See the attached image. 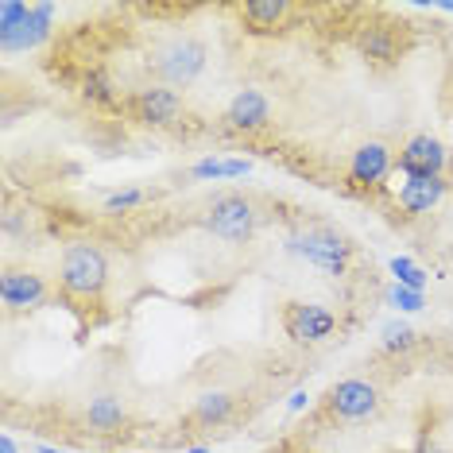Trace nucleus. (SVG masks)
Here are the masks:
<instances>
[{
    "label": "nucleus",
    "mask_w": 453,
    "mask_h": 453,
    "mask_svg": "<svg viewBox=\"0 0 453 453\" xmlns=\"http://www.w3.org/2000/svg\"><path fill=\"white\" fill-rule=\"evenodd\" d=\"M58 283H63L66 298H78V303H101L109 283V264L105 252L89 241H78L63 252V264H58Z\"/></svg>",
    "instance_id": "nucleus-1"
},
{
    "label": "nucleus",
    "mask_w": 453,
    "mask_h": 453,
    "mask_svg": "<svg viewBox=\"0 0 453 453\" xmlns=\"http://www.w3.org/2000/svg\"><path fill=\"white\" fill-rule=\"evenodd\" d=\"M295 249L303 260H311L314 267H322V272H334L342 275L349 256H353V244H349L345 233H337L334 225H311V229H303L295 236Z\"/></svg>",
    "instance_id": "nucleus-2"
},
{
    "label": "nucleus",
    "mask_w": 453,
    "mask_h": 453,
    "mask_svg": "<svg viewBox=\"0 0 453 453\" xmlns=\"http://www.w3.org/2000/svg\"><path fill=\"white\" fill-rule=\"evenodd\" d=\"M202 66H205V43L202 39H190V35L171 39L156 55V74L167 81V86H187V81L202 74Z\"/></svg>",
    "instance_id": "nucleus-3"
},
{
    "label": "nucleus",
    "mask_w": 453,
    "mask_h": 453,
    "mask_svg": "<svg viewBox=\"0 0 453 453\" xmlns=\"http://www.w3.org/2000/svg\"><path fill=\"white\" fill-rule=\"evenodd\" d=\"M280 322H283V334L291 337V342L318 345L337 329V314L326 311V306H318V303H287Z\"/></svg>",
    "instance_id": "nucleus-4"
},
{
    "label": "nucleus",
    "mask_w": 453,
    "mask_h": 453,
    "mask_svg": "<svg viewBox=\"0 0 453 453\" xmlns=\"http://www.w3.org/2000/svg\"><path fill=\"white\" fill-rule=\"evenodd\" d=\"M326 411L334 415L337 422H365L380 411V395L368 380H342L326 391Z\"/></svg>",
    "instance_id": "nucleus-5"
},
{
    "label": "nucleus",
    "mask_w": 453,
    "mask_h": 453,
    "mask_svg": "<svg viewBox=\"0 0 453 453\" xmlns=\"http://www.w3.org/2000/svg\"><path fill=\"white\" fill-rule=\"evenodd\" d=\"M205 229H210L218 241H249L252 229H256V213L249 198L241 194H221L218 202L210 205V218H205Z\"/></svg>",
    "instance_id": "nucleus-6"
},
{
    "label": "nucleus",
    "mask_w": 453,
    "mask_h": 453,
    "mask_svg": "<svg viewBox=\"0 0 453 453\" xmlns=\"http://www.w3.org/2000/svg\"><path fill=\"white\" fill-rule=\"evenodd\" d=\"M120 109L128 112L132 120L140 125H174L182 117V97L167 86H148V89H136L128 101H120Z\"/></svg>",
    "instance_id": "nucleus-7"
},
{
    "label": "nucleus",
    "mask_w": 453,
    "mask_h": 453,
    "mask_svg": "<svg viewBox=\"0 0 453 453\" xmlns=\"http://www.w3.org/2000/svg\"><path fill=\"white\" fill-rule=\"evenodd\" d=\"M449 163V151L446 143L434 140V136H411L403 156H399V171L407 174V179H441V171H446Z\"/></svg>",
    "instance_id": "nucleus-8"
},
{
    "label": "nucleus",
    "mask_w": 453,
    "mask_h": 453,
    "mask_svg": "<svg viewBox=\"0 0 453 453\" xmlns=\"http://www.w3.org/2000/svg\"><path fill=\"white\" fill-rule=\"evenodd\" d=\"M0 298L12 311H32V306H39L47 298V283H43V275L27 272V267H4V275H0Z\"/></svg>",
    "instance_id": "nucleus-9"
},
{
    "label": "nucleus",
    "mask_w": 453,
    "mask_h": 453,
    "mask_svg": "<svg viewBox=\"0 0 453 453\" xmlns=\"http://www.w3.org/2000/svg\"><path fill=\"white\" fill-rule=\"evenodd\" d=\"M50 16H55V4H27V16L19 19L16 27H4L0 32V47L4 50H32L47 39L50 32Z\"/></svg>",
    "instance_id": "nucleus-10"
},
{
    "label": "nucleus",
    "mask_w": 453,
    "mask_h": 453,
    "mask_svg": "<svg viewBox=\"0 0 453 453\" xmlns=\"http://www.w3.org/2000/svg\"><path fill=\"white\" fill-rule=\"evenodd\" d=\"M236 12H241V19L249 24V32L272 35L275 27H283L287 19L295 16V4H287V0H249V4H241Z\"/></svg>",
    "instance_id": "nucleus-11"
},
{
    "label": "nucleus",
    "mask_w": 453,
    "mask_h": 453,
    "mask_svg": "<svg viewBox=\"0 0 453 453\" xmlns=\"http://www.w3.org/2000/svg\"><path fill=\"white\" fill-rule=\"evenodd\" d=\"M388 171H391V151L380 140L365 143L353 156V163H349V174H353V182H360V187H380L388 179Z\"/></svg>",
    "instance_id": "nucleus-12"
},
{
    "label": "nucleus",
    "mask_w": 453,
    "mask_h": 453,
    "mask_svg": "<svg viewBox=\"0 0 453 453\" xmlns=\"http://www.w3.org/2000/svg\"><path fill=\"white\" fill-rule=\"evenodd\" d=\"M267 117H272V109H267V97L260 94V89H241V94L233 97L229 112H225V120H229L233 128H241V132L264 128Z\"/></svg>",
    "instance_id": "nucleus-13"
},
{
    "label": "nucleus",
    "mask_w": 453,
    "mask_h": 453,
    "mask_svg": "<svg viewBox=\"0 0 453 453\" xmlns=\"http://www.w3.org/2000/svg\"><path fill=\"white\" fill-rule=\"evenodd\" d=\"M357 47L365 58H372V63H395L399 58V35L391 24H372V27H360L357 35Z\"/></svg>",
    "instance_id": "nucleus-14"
},
{
    "label": "nucleus",
    "mask_w": 453,
    "mask_h": 453,
    "mask_svg": "<svg viewBox=\"0 0 453 453\" xmlns=\"http://www.w3.org/2000/svg\"><path fill=\"white\" fill-rule=\"evenodd\" d=\"M446 190H449L446 179H407L403 190H399V205H403L407 213H430L446 198Z\"/></svg>",
    "instance_id": "nucleus-15"
},
{
    "label": "nucleus",
    "mask_w": 453,
    "mask_h": 453,
    "mask_svg": "<svg viewBox=\"0 0 453 453\" xmlns=\"http://www.w3.org/2000/svg\"><path fill=\"white\" fill-rule=\"evenodd\" d=\"M125 418H128V407L120 395H97V399H89V407H86V422L94 430H120Z\"/></svg>",
    "instance_id": "nucleus-16"
},
{
    "label": "nucleus",
    "mask_w": 453,
    "mask_h": 453,
    "mask_svg": "<svg viewBox=\"0 0 453 453\" xmlns=\"http://www.w3.org/2000/svg\"><path fill=\"white\" fill-rule=\"evenodd\" d=\"M194 418L202 422V426H221V422L233 418V399L225 395V391H213V395H202L198 407H194Z\"/></svg>",
    "instance_id": "nucleus-17"
},
{
    "label": "nucleus",
    "mask_w": 453,
    "mask_h": 453,
    "mask_svg": "<svg viewBox=\"0 0 453 453\" xmlns=\"http://www.w3.org/2000/svg\"><path fill=\"white\" fill-rule=\"evenodd\" d=\"M198 179H236V174H249V163L244 159H205L194 167Z\"/></svg>",
    "instance_id": "nucleus-18"
},
{
    "label": "nucleus",
    "mask_w": 453,
    "mask_h": 453,
    "mask_svg": "<svg viewBox=\"0 0 453 453\" xmlns=\"http://www.w3.org/2000/svg\"><path fill=\"white\" fill-rule=\"evenodd\" d=\"M391 272H395L399 287H407V291H418L422 295V287H426V275H422L411 260H391Z\"/></svg>",
    "instance_id": "nucleus-19"
},
{
    "label": "nucleus",
    "mask_w": 453,
    "mask_h": 453,
    "mask_svg": "<svg viewBox=\"0 0 453 453\" xmlns=\"http://www.w3.org/2000/svg\"><path fill=\"white\" fill-rule=\"evenodd\" d=\"M391 298H395L399 311H418V306H422V295L418 291H407V287H395V295H391Z\"/></svg>",
    "instance_id": "nucleus-20"
},
{
    "label": "nucleus",
    "mask_w": 453,
    "mask_h": 453,
    "mask_svg": "<svg viewBox=\"0 0 453 453\" xmlns=\"http://www.w3.org/2000/svg\"><path fill=\"white\" fill-rule=\"evenodd\" d=\"M140 198H143L140 190H125V194H112V198H109L105 205H109V210H128V205H136Z\"/></svg>",
    "instance_id": "nucleus-21"
},
{
    "label": "nucleus",
    "mask_w": 453,
    "mask_h": 453,
    "mask_svg": "<svg viewBox=\"0 0 453 453\" xmlns=\"http://www.w3.org/2000/svg\"><path fill=\"white\" fill-rule=\"evenodd\" d=\"M306 407V391H295L291 395V411H303Z\"/></svg>",
    "instance_id": "nucleus-22"
},
{
    "label": "nucleus",
    "mask_w": 453,
    "mask_h": 453,
    "mask_svg": "<svg viewBox=\"0 0 453 453\" xmlns=\"http://www.w3.org/2000/svg\"><path fill=\"white\" fill-rule=\"evenodd\" d=\"M0 453H19V449H16V441H12V438H8V434H4V438H0Z\"/></svg>",
    "instance_id": "nucleus-23"
},
{
    "label": "nucleus",
    "mask_w": 453,
    "mask_h": 453,
    "mask_svg": "<svg viewBox=\"0 0 453 453\" xmlns=\"http://www.w3.org/2000/svg\"><path fill=\"white\" fill-rule=\"evenodd\" d=\"M422 453H434V449H422Z\"/></svg>",
    "instance_id": "nucleus-24"
}]
</instances>
